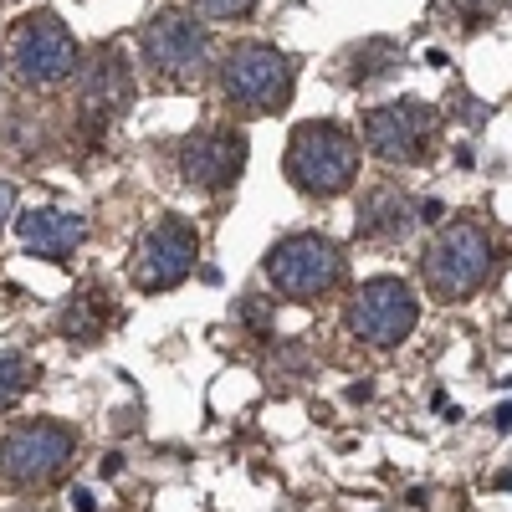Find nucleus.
I'll return each mask as SVG.
<instances>
[{
    "label": "nucleus",
    "mask_w": 512,
    "mask_h": 512,
    "mask_svg": "<svg viewBox=\"0 0 512 512\" xmlns=\"http://www.w3.org/2000/svg\"><path fill=\"white\" fill-rule=\"evenodd\" d=\"M354 175H359V144L338 123H303L292 134V144H287V180L303 195L333 200V195H344L354 185Z\"/></svg>",
    "instance_id": "nucleus-1"
},
{
    "label": "nucleus",
    "mask_w": 512,
    "mask_h": 512,
    "mask_svg": "<svg viewBox=\"0 0 512 512\" xmlns=\"http://www.w3.org/2000/svg\"><path fill=\"white\" fill-rule=\"evenodd\" d=\"M425 267V287H431L436 297H446V303H461V297H472L487 272H492V241L477 221H456L446 226L431 246H425L420 256Z\"/></svg>",
    "instance_id": "nucleus-2"
},
{
    "label": "nucleus",
    "mask_w": 512,
    "mask_h": 512,
    "mask_svg": "<svg viewBox=\"0 0 512 512\" xmlns=\"http://www.w3.org/2000/svg\"><path fill=\"white\" fill-rule=\"evenodd\" d=\"M221 93L231 108L241 113H282L292 103V62L277 47H262V41H246L236 47L221 67Z\"/></svg>",
    "instance_id": "nucleus-3"
},
{
    "label": "nucleus",
    "mask_w": 512,
    "mask_h": 512,
    "mask_svg": "<svg viewBox=\"0 0 512 512\" xmlns=\"http://www.w3.org/2000/svg\"><path fill=\"white\" fill-rule=\"evenodd\" d=\"M267 277L282 297L292 303H313V297H328L344 277V256L328 236H313V231H297V236H282L272 251H267Z\"/></svg>",
    "instance_id": "nucleus-4"
},
{
    "label": "nucleus",
    "mask_w": 512,
    "mask_h": 512,
    "mask_svg": "<svg viewBox=\"0 0 512 512\" xmlns=\"http://www.w3.org/2000/svg\"><path fill=\"white\" fill-rule=\"evenodd\" d=\"M77 451V436L57 420H31V425H16V431L0 441V482L16 487V492H31V487H47L52 477L67 472V461Z\"/></svg>",
    "instance_id": "nucleus-5"
},
{
    "label": "nucleus",
    "mask_w": 512,
    "mask_h": 512,
    "mask_svg": "<svg viewBox=\"0 0 512 512\" xmlns=\"http://www.w3.org/2000/svg\"><path fill=\"white\" fill-rule=\"evenodd\" d=\"M415 323H420V303L400 277L364 282L354 292L349 313H344V328L354 338H364V344H374V349H390V344H400V338H410Z\"/></svg>",
    "instance_id": "nucleus-6"
},
{
    "label": "nucleus",
    "mask_w": 512,
    "mask_h": 512,
    "mask_svg": "<svg viewBox=\"0 0 512 512\" xmlns=\"http://www.w3.org/2000/svg\"><path fill=\"white\" fill-rule=\"evenodd\" d=\"M11 67L21 82L52 88V82H62L77 67V41L52 11H36V16L16 21V31H11Z\"/></svg>",
    "instance_id": "nucleus-7"
},
{
    "label": "nucleus",
    "mask_w": 512,
    "mask_h": 512,
    "mask_svg": "<svg viewBox=\"0 0 512 512\" xmlns=\"http://www.w3.org/2000/svg\"><path fill=\"white\" fill-rule=\"evenodd\" d=\"M139 47H144V57L159 77L185 82L210 62V31L190 11H159L139 26Z\"/></svg>",
    "instance_id": "nucleus-8"
},
{
    "label": "nucleus",
    "mask_w": 512,
    "mask_h": 512,
    "mask_svg": "<svg viewBox=\"0 0 512 512\" xmlns=\"http://www.w3.org/2000/svg\"><path fill=\"white\" fill-rule=\"evenodd\" d=\"M431 134H436V118L415 98L379 103V108L364 113V149L384 164H415L431 149Z\"/></svg>",
    "instance_id": "nucleus-9"
},
{
    "label": "nucleus",
    "mask_w": 512,
    "mask_h": 512,
    "mask_svg": "<svg viewBox=\"0 0 512 512\" xmlns=\"http://www.w3.org/2000/svg\"><path fill=\"white\" fill-rule=\"evenodd\" d=\"M195 256H200L195 226H185L180 216H164L139 241V251H134V287L139 292H169V287H180L195 272Z\"/></svg>",
    "instance_id": "nucleus-10"
},
{
    "label": "nucleus",
    "mask_w": 512,
    "mask_h": 512,
    "mask_svg": "<svg viewBox=\"0 0 512 512\" xmlns=\"http://www.w3.org/2000/svg\"><path fill=\"white\" fill-rule=\"evenodd\" d=\"M246 169V139L231 128H205L180 144V175L195 190H231Z\"/></svg>",
    "instance_id": "nucleus-11"
},
{
    "label": "nucleus",
    "mask_w": 512,
    "mask_h": 512,
    "mask_svg": "<svg viewBox=\"0 0 512 512\" xmlns=\"http://www.w3.org/2000/svg\"><path fill=\"white\" fill-rule=\"evenodd\" d=\"M128 98H134V72H128L118 47H103L77 67V103H82L88 118L108 123L113 113L128 108Z\"/></svg>",
    "instance_id": "nucleus-12"
},
{
    "label": "nucleus",
    "mask_w": 512,
    "mask_h": 512,
    "mask_svg": "<svg viewBox=\"0 0 512 512\" xmlns=\"http://www.w3.org/2000/svg\"><path fill=\"white\" fill-rule=\"evenodd\" d=\"M16 236L31 256H41V262H67V256L82 246V236H88V226H82V216H72V210H26V216H16Z\"/></svg>",
    "instance_id": "nucleus-13"
},
{
    "label": "nucleus",
    "mask_w": 512,
    "mask_h": 512,
    "mask_svg": "<svg viewBox=\"0 0 512 512\" xmlns=\"http://www.w3.org/2000/svg\"><path fill=\"white\" fill-rule=\"evenodd\" d=\"M415 221H420V216H415V200H410V195H400V190H369V195L359 200L354 231H359L364 241H405Z\"/></svg>",
    "instance_id": "nucleus-14"
},
{
    "label": "nucleus",
    "mask_w": 512,
    "mask_h": 512,
    "mask_svg": "<svg viewBox=\"0 0 512 512\" xmlns=\"http://www.w3.org/2000/svg\"><path fill=\"white\" fill-rule=\"evenodd\" d=\"M31 379H36V364L26 354H16V349L0 354V410H11L31 390Z\"/></svg>",
    "instance_id": "nucleus-15"
},
{
    "label": "nucleus",
    "mask_w": 512,
    "mask_h": 512,
    "mask_svg": "<svg viewBox=\"0 0 512 512\" xmlns=\"http://www.w3.org/2000/svg\"><path fill=\"white\" fill-rule=\"evenodd\" d=\"M103 323H108V313L93 303V297H77V303L62 313V333L77 338V344H98V338H103Z\"/></svg>",
    "instance_id": "nucleus-16"
},
{
    "label": "nucleus",
    "mask_w": 512,
    "mask_h": 512,
    "mask_svg": "<svg viewBox=\"0 0 512 512\" xmlns=\"http://www.w3.org/2000/svg\"><path fill=\"white\" fill-rule=\"evenodd\" d=\"M195 6L210 21H236V16H251L256 11V0H195Z\"/></svg>",
    "instance_id": "nucleus-17"
},
{
    "label": "nucleus",
    "mask_w": 512,
    "mask_h": 512,
    "mask_svg": "<svg viewBox=\"0 0 512 512\" xmlns=\"http://www.w3.org/2000/svg\"><path fill=\"white\" fill-rule=\"evenodd\" d=\"M390 62H395V52H390V47H364V52L354 57V77H359V82H369V77H379Z\"/></svg>",
    "instance_id": "nucleus-18"
},
{
    "label": "nucleus",
    "mask_w": 512,
    "mask_h": 512,
    "mask_svg": "<svg viewBox=\"0 0 512 512\" xmlns=\"http://www.w3.org/2000/svg\"><path fill=\"white\" fill-rule=\"evenodd\" d=\"M11 205H16V190H11V185H0V226H6V216H11Z\"/></svg>",
    "instance_id": "nucleus-19"
},
{
    "label": "nucleus",
    "mask_w": 512,
    "mask_h": 512,
    "mask_svg": "<svg viewBox=\"0 0 512 512\" xmlns=\"http://www.w3.org/2000/svg\"><path fill=\"white\" fill-rule=\"evenodd\" d=\"M16 512H41V507H16Z\"/></svg>",
    "instance_id": "nucleus-20"
}]
</instances>
